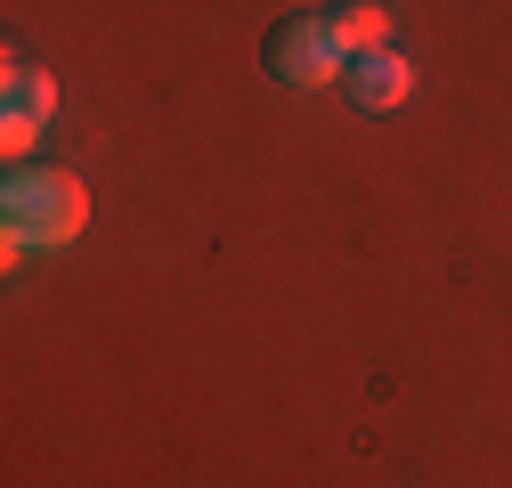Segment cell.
Listing matches in <instances>:
<instances>
[{
  "mask_svg": "<svg viewBox=\"0 0 512 488\" xmlns=\"http://www.w3.org/2000/svg\"><path fill=\"white\" fill-rule=\"evenodd\" d=\"M90 228V188L74 171H9V188H0V253L25 261V253H57V244H74Z\"/></svg>",
  "mask_w": 512,
  "mask_h": 488,
  "instance_id": "1",
  "label": "cell"
},
{
  "mask_svg": "<svg viewBox=\"0 0 512 488\" xmlns=\"http://www.w3.org/2000/svg\"><path fill=\"white\" fill-rule=\"evenodd\" d=\"M269 74H277L285 90H326V82H342V74H350V49H342L334 17H326V9L285 17V25L269 33Z\"/></svg>",
  "mask_w": 512,
  "mask_h": 488,
  "instance_id": "2",
  "label": "cell"
},
{
  "mask_svg": "<svg viewBox=\"0 0 512 488\" xmlns=\"http://www.w3.org/2000/svg\"><path fill=\"white\" fill-rule=\"evenodd\" d=\"M0 147H9V163H25V147L41 139V122L57 114V82L41 66H9V82H0Z\"/></svg>",
  "mask_w": 512,
  "mask_h": 488,
  "instance_id": "3",
  "label": "cell"
},
{
  "mask_svg": "<svg viewBox=\"0 0 512 488\" xmlns=\"http://www.w3.org/2000/svg\"><path fill=\"white\" fill-rule=\"evenodd\" d=\"M350 98H358V114H399L407 98H415V66L399 49H366V57H350Z\"/></svg>",
  "mask_w": 512,
  "mask_h": 488,
  "instance_id": "4",
  "label": "cell"
},
{
  "mask_svg": "<svg viewBox=\"0 0 512 488\" xmlns=\"http://www.w3.org/2000/svg\"><path fill=\"white\" fill-rule=\"evenodd\" d=\"M334 33H342V49L350 57H366V49H391V9L382 0H334Z\"/></svg>",
  "mask_w": 512,
  "mask_h": 488,
  "instance_id": "5",
  "label": "cell"
}]
</instances>
